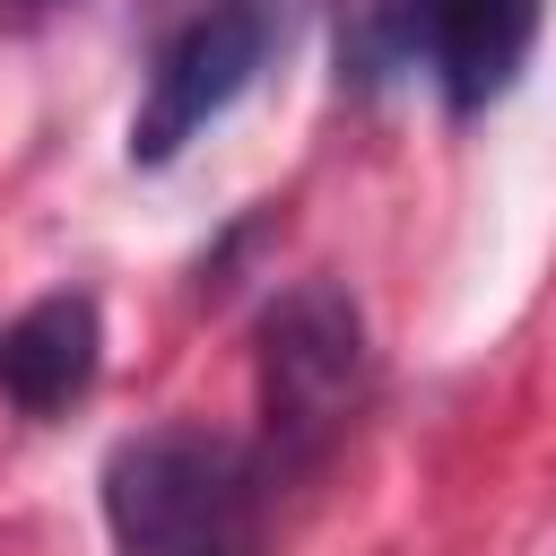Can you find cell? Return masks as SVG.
I'll list each match as a JSON object with an SVG mask.
<instances>
[{"label":"cell","instance_id":"obj_5","mask_svg":"<svg viewBox=\"0 0 556 556\" xmlns=\"http://www.w3.org/2000/svg\"><path fill=\"white\" fill-rule=\"evenodd\" d=\"M96 348H104V330H96V304H87L78 287L35 295V304L0 330V391H9L26 417H52V408H70V400L96 382Z\"/></svg>","mask_w":556,"mask_h":556},{"label":"cell","instance_id":"obj_6","mask_svg":"<svg viewBox=\"0 0 556 556\" xmlns=\"http://www.w3.org/2000/svg\"><path fill=\"white\" fill-rule=\"evenodd\" d=\"M426 61V0H348L339 9V70L382 87Z\"/></svg>","mask_w":556,"mask_h":556},{"label":"cell","instance_id":"obj_2","mask_svg":"<svg viewBox=\"0 0 556 556\" xmlns=\"http://www.w3.org/2000/svg\"><path fill=\"white\" fill-rule=\"evenodd\" d=\"M365 400V321L330 278L287 287L261 313V417L278 460H321Z\"/></svg>","mask_w":556,"mask_h":556},{"label":"cell","instance_id":"obj_1","mask_svg":"<svg viewBox=\"0 0 556 556\" xmlns=\"http://www.w3.org/2000/svg\"><path fill=\"white\" fill-rule=\"evenodd\" d=\"M113 556H261V460L217 426H148L104 460Z\"/></svg>","mask_w":556,"mask_h":556},{"label":"cell","instance_id":"obj_4","mask_svg":"<svg viewBox=\"0 0 556 556\" xmlns=\"http://www.w3.org/2000/svg\"><path fill=\"white\" fill-rule=\"evenodd\" d=\"M539 17L547 0H426V70L443 78V104L452 113L495 104L530 61Z\"/></svg>","mask_w":556,"mask_h":556},{"label":"cell","instance_id":"obj_3","mask_svg":"<svg viewBox=\"0 0 556 556\" xmlns=\"http://www.w3.org/2000/svg\"><path fill=\"white\" fill-rule=\"evenodd\" d=\"M269 35H278L269 0H208V9L156 52V70H148V96H139V113H130V165L182 156V148L261 78Z\"/></svg>","mask_w":556,"mask_h":556}]
</instances>
